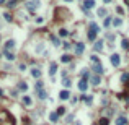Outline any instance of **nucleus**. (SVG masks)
Instances as JSON below:
<instances>
[{
	"label": "nucleus",
	"mask_w": 129,
	"mask_h": 125,
	"mask_svg": "<svg viewBox=\"0 0 129 125\" xmlns=\"http://www.w3.org/2000/svg\"><path fill=\"white\" fill-rule=\"evenodd\" d=\"M39 7V0H30V2H28L26 3V8H28V12H34L36 8Z\"/></svg>",
	"instance_id": "1"
},
{
	"label": "nucleus",
	"mask_w": 129,
	"mask_h": 125,
	"mask_svg": "<svg viewBox=\"0 0 129 125\" xmlns=\"http://www.w3.org/2000/svg\"><path fill=\"white\" fill-rule=\"evenodd\" d=\"M74 51H75V55H82L83 51H85V44H83V42H75Z\"/></svg>",
	"instance_id": "2"
},
{
	"label": "nucleus",
	"mask_w": 129,
	"mask_h": 125,
	"mask_svg": "<svg viewBox=\"0 0 129 125\" xmlns=\"http://www.w3.org/2000/svg\"><path fill=\"white\" fill-rule=\"evenodd\" d=\"M110 62H111L113 67H119V63H121V57H119L118 54H111L110 55Z\"/></svg>",
	"instance_id": "3"
},
{
	"label": "nucleus",
	"mask_w": 129,
	"mask_h": 125,
	"mask_svg": "<svg viewBox=\"0 0 129 125\" xmlns=\"http://www.w3.org/2000/svg\"><path fill=\"white\" fill-rule=\"evenodd\" d=\"M15 46H16L15 41H13V39H8L7 42H5V46H3V51L5 52H12L13 49H15Z\"/></svg>",
	"instance_id": "4"
},
{
	"label": "nucleus",
	"mask_w": 129,
	"mask_h": 125,
	"mask_svg": "<svg viewBox=\"0 0 129 125\" xmlns=\"http://www.w3.org/2000/svg\"><path fill=\"white\" fill-rule=\"evenodd\" d=\"M93 7H95V0H85L83 5H82L83 12H87V10H90V8H93Z\"/></svg>",
	"instance_id": "5"
},
{
	"label": "nucleus",
	"mask_w": 129,
	"mask_h": 125,
	"mask_svg": "<svg viewBox=\"0 0 129 125\" xmlns=\"http://www.w3.org/2000/svg\"><path fill=\"white\" fill-rule=\"evenodd\" d=\"M8 119H10V115H8L7 110H0V125L5 124V122H7Z\"/></svg>",
	"instance_id": "6"
},
{
	"label": "nucleus",
	"mask_w": 129,
	"mask_h": 125,
	"mask_svg": "<svg viewBox=\"0 0 129 125\" xmlns=\"http://www.w3.org/2000/svg\"><path fill=\"white\" fill-rule=\"evenodd\" d=\"M88 31H93V33H100V26H98L95 21H90L88 23Z\"/></svg>",
	"instance_id": "7"
},
{
	"label": "nucleus",
	"mask_w": 129,
	"mask_h": 125,
	"mask_svg": "<svg viewBox=\"0 0 129 125\" xmlns=\"http://www.w3.org/2000/svg\"><path fill=\"white\" fill-rule=\"evenodd\" d=\"M78 89L80 91H87L88 89V81H87V80H80V81H78Z\"/></svg>",
	"instance_id": "8"
},
{
	"label": "nucleus",
	"mask_w": 129,
	"mask_h": 125,
	"mask_svg": "<svg viewBox=\"0 0 129 125\" xmlns=\"http://www.w3.org/2000/svg\"><path fill=\"white\" fill-rule=\"evenodd\" d=\"M93 70H95V73H97V75H103V70H105V68H103L101 62H100V63H95V65H93Z\"/></svg>",
	"instance_id": "9"
},
{
	"label": "nucleus",
	"mask_w": 129,
	"mask_h": 125,
	"mask_svg": "<svg viewBox=\"0 0 129 125\" xmlns=\"http://www.w3.org/2000/svg\"><path fill=\"white\" fill-rule=\"evenodd\" d=\"M128 117H124V115H121V117H118L116 119V122H114V124L116 125H128Z\"/></svg>",
	"instance_id": "10"
},
{
	"label": "nucleus",
	"mask_w": 129,
	"mask_h": 125,
	"mask_svg": "<svg viewBox=\"0 0 129 125\" xmlns=\"http://www.w3.org/2000/svg\"><path fill=\"white\" fill-rule=\"evenodd\" d=\"M56 71H57V63L52 62V63H51V67H49V75H51V76H54Z\"/></svg>",
	"instance_id": "11"
},
{
	"label": "nucleus",
	"mask_w": 129,
	"mask_h": 125,
	"mask_svg": "<svg viewBox=\"0 0 129 125\" xmlns=\"http://www.w3.org/2000/svg\"><path fill=\"white\" fill-rule=\"evenodd\" d=\"M92 85H93V86H98V85H100V81H101V78H100V75H95V76H92Z\"/></svg>",
	"instance_id": "12"
},
{
	"label": "nucleus",
	"mask_w": 129,
	"mask_h": 125,
	"mask_svg": "<svg viewBox=\"0 0 129 125\" xmlns=\"http://www.w3.org/2000/svg\"><path fill=\"white\" fill-rule=\"evenodd\" d=\"M80 75H82V80H90V78H92L90 71L87 70V68H83V70H82V73H80Z\"/></svg>",
	"instance_id": "13"
},
{
	"label": "nucleus",
	"mask_w": 129,
	"mask_h": 125,
	"mask_svg": "<svg viewBox=\"0 0 129 125\" xmlns=\"http://www.w3.org/2000/svg\"><path fill=\"white\" fill-rule=\"evenodd\" d=\"M69 96H70V93H69L67 89H64V91H61V93H59V98L64 99V101H65V99H69Z\"/></svg>",
	"instance_id": "14"
},
{
	"label": "nucleus",
	"mask_w": 129,
	"mask_h": 125,
	"mask_svg": "<svg viewBox=\"0 0 129 125\" xmlns=\"http://www.w3.org/2000/svg\"><path fill=\"white\" fill-rule=\"evenodd\" d=\"M49 120H51L52 124H56V122L59 120V115H57V112H51V114H49Z\"/></svg>",
	"instance_id": "15"
},
{
	"label": "nucleus",
	"mask_w": 129,
	"mask_h": 125,
	"mask_svg": "<svg viewBox=\"0 0 129 125\" xmlns=\"http://www.w3.org/2000/svg\"><path fill=\"white\" fill-rule=\"evenodd\" d=\"M103 41H97V42H95V51L97 52H100V51H103Z\"/></svg>",
	"instance_id": "16"
},
{
	"label": "nucleus",
	"mask_w": 129,
	"mask_h": 125,
	"mask_svg": "<svg viewBox=\"0 0 129 125\" xmlns=\"http://www.w3.org/2000/svg\"><path fill=\"white\" fill-rule=\"evenodd\" d=\"M61 62H64V63H69V62H72V57L69 54H64L62 57H61Z\"/></svg>",
	"instance_id": "17"
},
{
	"label": "nucleus",
	"mask_w": 129,
	"mask_h": 125,
	"mask_svg": "<svg viewBox=\"0 0 129 125\" xmlns=\"http://www.w3.org/2000/svg\"><path fill=\"white\" fill-rule=\"evenodd\" d=\"M3 55H5V59L10 60V62H12V60H15V55H13V52H5V51H3Z\"/></svg>",
	"instance_id": "18"
},
{
	"label": "nucleus",
	"mask_w": 129,
	"mask_h": 125,
	"mask_svg": "<svg viewBox=\"0 0 129 125\" xmlns=\"http://www.w3.org/2000/svg\"><path fill=\"white\" fill-rule=\"evenodd\" d=\"M111 24H113L114 28H119V26L123 24V20H121V18H114V20H113V23H111Z\"/></svg>",
	"instance_id": "19"
},
{
	"label": "nucleus",
	"mask_w": 129,
	"mask_h": 125,
	"mask_svg": "<svg viewBox=\"0 0 129 125\" xmlns=\"http://www.w3.org/2000/svg\"><path fill=\"white\" fill-rule=\"evenodd\" d=\"M121 46H123V49H124V51H129V39H128V37H124V39H123Z\"/></svg>",
	"instance_id": "20"
},
{
	"label": "nucleus",
	"mask_w": 129,
	"mask_h": 125,
	"mask_svg": "<svg viewBox=\"0 0 129 125\" xmlns=\"http://www.w3.org/2000/svg\"><path fill=\"white\" fill-rule=\"evenodd\" d=\"M129 81V71H124L121 75V83H128Z\"/></svg>",
	"instance_id": "21"
},
{
	"label": "nucleus",
	"mask_w": 129,
	"mask_h": 125,
	"mask_svg": "<svg viewBox=\"0 0 129 125\" xmlns=\"http://www.w3.org/2000/svg\"><path fill=\"white\" fill-rule=\"evenodd\" d=\"M87 37H88V41H95V39H97V33L88 31V33H87Z\"/></svg>",
	"instance_id": "22"
},
{
	"label": "nucleus",
	"mask_w": 129,
	"mask_h": 125,
	"mask_svg": "<svg viewBox=\"0 0 129 125\" xmlns=\"http://www.w3.org/2000/svg\"><path fill=\"white\" fill-rule=\"evenodd\" d=\"M31 75L34 76V78H39V76H41V70H39V68H33V70H31Z\"/></svg>",
	"instance_id": "23"
},
{
	"label": "nucleus",
	"mask_w": 129,
	"mask_h": 125,
	"mask_svg": "<svg viewBox=\"0 0 129 125\" xmlns=\"http://www.w3.org/2000/svg\"><path fill=\"white\" fill-rule=\"evenodd\" d=\"M23 104H25V106H31V104H33L31 98H30V96H23Z\"/></svg>",
	"instance_id": "24"
},
{
	"label": "nucleus",
	"mask_w": 129,
	"mask_h": 125,
	"mask_svg": "<svg viewBox=\"0 0 129 125\" xmlns=\"http://www.w3.org/2000/svg\"><path fill=\"white\" fill-rule=\"evenodd\" d=\"M36 93H38V98H39V99H46V98H47V94H46V91H44V89L36 91Z\"/></svg>",
	"instance_id": "25"
},
{
	"label": "nucleus",
	"mask_w": 129,
	"mask_h": 125,
	"mask_svg": "<svg viewBox=\"0 0 129 125\" xmlns=\"http://www.w3.org/2000/svg\"><path fill=\"white\" fill-rule=\"evenodd\" d=\"M98 125H110V120L106 117H101L100 120H98Z\"/></svg>",
	"instance_id": "26"
},
{
	"label": "nucleus",
	"mask_w": 129,
	"mask_h": 125,
	"mask_svg": "<svg viewBox=\"0 0 129 125\" xmlns=\"http://www.w3.org/2000/svg\"><path fill=\"white\" fill-rule=\"evenodd\" d=\"M20 0H8L7 2V7H10V8H13V7H16V3H18Z\"/></svg>",
	"instance_id": "27"
},
{
	"label": "nucleus",
	"mask_w": 129,
	"mask_h": 125,
	"mask_svg": "<svg viewBox=\"0 0 129 125\" xmlns=\"http://www.w3.org/2000/svg\"><path fill=\"white\" fill-rule=\"evenodd\" d=\"M111 23H113V20H111L110 16H106V18H105V21H103V26H105V28H108Z\"/></svg>",
	"instance_id": "28"
},
{
	"label": "nucleus",
	"mask_w": 129,
	"mask_h": 125,
	"mask_svg": "<svg viewBox=\"0 0 129 125\" xmlns=\"http://www.w3.org/2000/svg\"><path fill=\"white\" fill-rule=\"evenodd\" d=\"M49 37H51V41H52V44H54V46H56V47H57V46H61V41H59V39H57V37H56V36H49Z\"/></svg>",
	"instance_id": "29"
},
{
	"label": "nucleus",
	"mask_w": 129,
	"mask_h": 125,
	"mask_svg": "<svg viewBox=\"0 0 129 125\" xmlns=\"http://www.w3.org/2000/svg\"><path fill=\"white\" fill-rule=\"evenodd\" d=\"M106 15H108L106 8H100V10H98V16H100V18H101V16H106Z\"/></svg>",
	"instance_id": "30"
},
{
	"label": "nucleus",
	"mask_w": 129,
	"mask_h": 125,
	"mask_svg": "<svg viewBox=\"0 0 129 125\" xmlns=\"http://www.w3.org/2000/svg\"><path fill=\"white\" fill-rule=\"evenodd\" d=\"M83 102H87V104H92V101H93V98H92L90 94H88V96H83Z\"/></svg>",
	"instance_id": "31"
},
{
	"label": "nucleus",
	"mask_w": 129,
	"mask_h": 125,
	"mask_svg": "<svg viewBox=\"0 0 129 125\" xmlns=\"http://www.w3.org/2000/svg\"><path fill=\"white\" fill-rule=\"evenodd\" d=\"M18 89L20 91H26L28 89V85H26V83H18Z\"/></svg>",
	"instance_id": "32"
},
{
	"label": "nucleus",
	"mask_w": 129,
	"mask_h": 125,
	"mask_svg": "<svg viewBox=\"0 0 129 125\" xmlns=\"http://www.w3.org/2000/svg\"><path fill=\"white\" fill-rule=\"evenodd\" d=\"M62 85H64V86H65V88H70V85H72V81H70V80H69V78H64V80H62Z\"/></svg>",
	"instance_id": "33"
},
{
	"label": "nucleus",
	"mask_w": 129,
	"mask_h": 125,
	"mask_svg": "<svg viewBox=\"0 0 129 125\" xmlns=\"http://www.w3.org/2000/svg\"><path fill=\"white\" fill-rule=\"evenodd\" d=\"M34 89H36V91H41V89H43V81H36Z\"/></svg>",
	"instance_id": "34"
},
{
	"label": "nucleus",
	"mask_w": 129,
	"mask_h": 125,
	"mask_svg": "<svg viewBox=\"0 0 129 125\" xmlns=\"http://www.w3.org/2000/svg\"><path fill=\"white\" fill-rule=\"evenodd\" d=\"M3 18H5V21H8V23L13 20V16L10 15V13H3Z\"/></svg>",
	"instance_id": "35"
},
{
	"label": "nucleus",
	"mask_w": 129,
	"mask_h": 125,
	"mask_svg": "<svg viewBox=\"0 0 129 125\" xmlns=\"http://www.w3.org/2000/svg\"><path fill=\"white\" fill-rule=\"evenodd\" d=\"M59 36H61V37H65V36H69V31H67V29H61V31H59Z\"/></svg>",
	"instance_id": "36"
},
{
	"label": "nucleus",
	"mask_w": 129,
	"mask_h": 125,
	"mask_svg": "<svg viewBox=\"0 0 129 125\" xmlns=\"http://www.w3.org/2000/svg\"><path fill=\"white\" fill-rule=\"evenodd\" d=\"M90 60H92V63H93V65H95V63H100V59H98L97 55H92Z\"/></svg>",
	"instance_id": "37"
},
{
	"label": "nucleus",
	"mask_w": 129,
	"mask_h": 125,
	"mask_svg": "<svg viewBox=\"0 0 129 125\" xmlns=\"http://www.w3.org/2000/svg\"><path fill=\"white\" fill-rule=\"evenodd\" d=\"M106 39H108V41H114V39H116V36H114L113 33H108V34H106Z\"/></svg>",
	"instance_id": "38"
},
{
	"label": "nucleus",
	"mask_w": 129,
	"mask_h": 125,
	"mask_svg": "<svg viewBox=\"0 0 129 125\" xmlns=\"http://www.w3.org/2000/svg\"><path fill=\"white\" fill-rule=\"evenodd\" d=\"M65 114V107H59L57 109V115H64Z\"/></svg>",
	"instance_id": "39"
},
{
	"label": "nucleus",
	"mask_w": 129,
	"mask_h": 125,
	"mask_svg": "<svg viewBox=\"0 0 129 125\" xmlns=\"http://www.w3.org/2000/svg\"><path fill=\"white\" fill-rule=\"evenodd\" d=\"M2 125H15V122H13V119L10 117V119H8L7 122H5V124H2Z\"/></svg>",
	"instance_id": "40"
},
{
	"label": "nucleus",
	"mask_w": 129,
	"mask_h": 125,
	"mask_svg": "<svg viewBox=\"0 0 129 125\" xmlns=\"http://www.w3.org/2000/svg\"><path fill=\"white\" fill-rule=\"evenodd\" d=\"M70 42H64V49H65V51H69V49H70Z\"/></svg>",
	"instance_id": "41"
},
{
	"label": "nucleus",
	"mask_w": 129,
	"mask_h": 125,
	"mask_svg": "<svg viewBox=\"0 0 129 125\" xmlns=\"http://www.w3.org/2000/svg\"><path fill=\"white\" fill-rule=\"evenodd\" d=\"M43 21H44V18H41V16H38V18H36V23H38V24H41Z\"/></svg>",
	"instance_id": "42"
},
{
	"label": "nucleus",
	"mask_w": 129,
	"mask_h": 125,
	"mask_svg": "<svg viewBox=\"0 0 129 125\" xmlns=\"http://www.w3.org/2000/svg\"><path fill=\"white\" fill-rule=\"evenodd\" d=\"M116 12H118V13H119V15H123V13H124V10H123V8H121V7H116Z\"/></svg>",
	"instance_id": "43"
},
{
	"label": "nucleus",
	"mask_w": 129,
	"mask_h": 125,
	"mask_svg": "<svg viewBox=\"0 0 129 125\" xmlns=\"http://www.w3.org/2000/svg\"><path fill=\"white\" fill-rule=\"evenodd\" d=\"M25 68H26V65H25V63H21V65H20V70L25 71Z\"/></svg>",
	"instance_id": "44"
},
{
	"label": "nucleus",
	"mask_w": 129,
	"mask_h": 125,
	"mask_svg": "<svg viewBox=\"0 0 129 125\" xmlns=\"http://www.w3.org/2000/svg\"><path fill=\"white\" fill-rule=\"evenodd\" d=\"M72 120H74V115H69V117H67V122H69V124H70Z\"/></svg>",
	"instance_id": "45"
},
{
	"label": "nucleus",
	"mask_w": 129,
	"mask_h": 125,
	"mask_svg": "<svg viewBox=\"0 0 129 125\" xmlns=\"http://www.w3.org/2000/svg\"><path fill=\"white\" fill-rule=\"evenodd\" d=\"M106 114L108 115H113V109H106Z\"/></svg>",
	"instance_id": "46"
},
{
	"label": "nucleus",
	"mask_w": 129,
	"mask_h": 125,
	"mask_svg": "<svg viewBox=\"0 0 129 125\" xmlns=\"http://www.w3.org/2000/svg\"><path fill=\"white\" fill-rule=\"evenodd\" d=\"M3 3H7V0H0V5H3Z\"/></svg>",
	"instance_id": "47"
},
{
	"label": "nucleus",
	"mask_w": 129,
	"mask_h": 125,
	"mask_svg": "<svg viewBox=\"0 0 129 125\" xmlns=\"http://www.w3.org/2000/svg\"><path fill=\"white\" fill-rule=\"evenodd\" d=\"M124 3L128 5V8H129V0H124Z\"/></svg>",
	"instance_id": "48"
},
{
	"label": "nucleus",
	"mask_w": 129,
	"mask_h": 125,
	"mask_svg": "<svg viewBox=\"0 0 129 125\" xmlns=\"http://www.w3.org/2000/svg\"><path fill=\"white\" fill-rule=\"evenodd\" d=\"M103 2H105V3H110V2H111V0H103Z\"/></svg>",
	"instance_id": "49"
},
{
	"label": "nucleus",
	"mask_w": 129,
	"mask_h": 125,
	"mask_svg": "<svg viewBox=\"0 0 129 125\" xmlns=\"http://www.w3.org/2000/svg\"><path fill=\"white\" fill-rule=\"evenodd\" d=\"M2 94H3V93H2V89H0V98H2Z\"/></svg>",
	"instance_id": "50"
},
{
	"label": "nucleus",
	"mask_w": 129,
	"mask_h": 125,
	"mask_svg": "<svg viewBox=\"0 0 129 125\" xmlns=\"http://www.w3.org/2000/svg\"><path fill=\"white\" fill-rule=\"evenodd\" d=\"M64 2H72V0H64Z\"/></svg>",
	"instance_id": "51"
},
{
	"label": "nucleus",
	"mask_w": 129,
	"mask_h": 125,
	"mask_svg": "<svg viewBox=\"0 0 129 125\" xmlns=\"http://www.w3.org/2000/svg\"><path fill=\"white\" fill-rule=\"evenodd\" d=\"M0 57H2V54H0Z\"/></svg>",
	"instance_id": "52"
}]
</instances>
